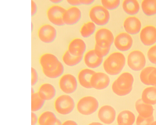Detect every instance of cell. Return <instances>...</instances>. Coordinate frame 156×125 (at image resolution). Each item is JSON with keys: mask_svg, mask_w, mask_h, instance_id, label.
<instances>
[{"mask_svg": "<svg viewBox=\"0 0 156 125\" xmlns=\"http://www.w3.org/2000/svg\"><path fill=\"white\" fill-rule=\"evenodd\" d=\"M39 61L44 74L49 79H58L62 77L64 72L63 64L53 54L46 53L43 54Z\"/></svg>", "mask_w": 156, "mask_h": 125, "instance_id": "1", "label": "cell"}, {"mask_svg": "<svg viewBox=\"0 0 156 125\" xmlns=\"http://www.w3.org/2000/svg\"><path fill=\"white\" fill-rule=\"evenodd\" d=\"M126 59L124 55L119 52H115L110 54L104 61V70L112 76L118 75L121 73L125 67Z\"/></svg>", "mask_w": 156, "mask_h": 125, "instance_id": "2", "label": "cell"}, {"mask_svg": "<svg viewBox=\"0 0 156 125\" xmlns=\"http://www.w3.org/2000/svg\"><path fill=\"white\" fill-rule=\"evenodd\" d=\"M134 81V77L131 73H123L113 83L112 90L119 96L126 95L131 92Z\"/></svg>", "mask_w": 156, "mask_h": 125, "instance_id": "3", "label": "cell"}, {"mask_svg": "<svg viewBox=\"0 0 156 125\" xmlns=\"http://www.w3.org/2000/svg\"><path fill=\"white\" fill-rule=\"evenodd\" d=\"M89 16L92 22L97 26H106L110 20L109 11L102 5H96L92 7L89 12Z\"/></svg>", "mask_w": 156, "mask_h": 125, "instance_id": "4", "label": "cell"}, {"mask_svg": "<svg viewBox=\"0 0 156 125\" xmlns=\"http://www.w3.org/2000/svg\"><path fill=\"white\" fill-rule=\"evenodd\" d=\"M55 108L58 114L67 115L74 109L75 104L74 99L68 95H64L58 97L55 102Z\"/></svg>", "mask_w": 156, "mask_h": 125, "instance_id": "5", "label": "cell"}, {"mask_svg": "<svg viewBox=\"0 0 156 125\" xmlns=\"http://www.w3.org/2000/svg\"><path fill=\"white\" fill-rule=\"evenodd\" d=\"M99 103L97 99L91 96L81 98L77 105V109L81 114L85 116L92 115L98 109Z\"/></svg>", "mask_w": 156, "mask_h": 125, "instance_id": "6", "label": "cell"}, {"mask_svg": "<svg viewBox=\"0 0 156 125\" xmlns=\"http://www.w3.org/2000/svg\"><path fill=\"white\" fill-rule=\"evenodd\" d=\"M127 64L129 67L132 70L138 71L145 67L146 61L145 55L138 50H135L128 55Z\"/></svg>", "mask_w": 156, "mask_h": 125, "instance_id": "7", "label": "cell"}, {"mask_svg": "<svg viewBox=\"0 0 156 125\" xmlns=\"http://www.w3.org/2000/svg\"><path fill=\"white\" fill-rule=\"evenodd\" d=\"M66 10L63 7L57 5L50 6L46 12L48 21L55 26H64L66 25L63 22V17Z\"/></svg>", "mask_w": 156, "mask_h": 125, "instance_id": "8", "label": "cell"}, {"mask_svg": "<svg viewBox=\"0 0 156 125\" xmlns=\"http://www.w3.org/2000/svg\"><path fill=\"white\" fill-rule=\"evenodd\" d=\"M56 29L50 24H45L39 29L37 32L38 38L42 42L46 44L53 43L57 36Z\"/></svg>", "mask_w": 156, "mask_h": 125, "instance_id": "9", "label": "cell"}, {"mask_svg": "<svg viewBox=\"0 0 156 125\" xmlns=\"http://www.w3.org/2000/svg\"><path fill=\"white\" fill-rule=\"evenodd\" d=\"M59 85L61 91L67 94L75 93L78 87V83L76 78L70 74L63 75L59 80Z\"/></svg>", "mask_w": 156, "mask_h": 125, "instance_id": "10", "label": "cell"}, {"mask_svg": "<svg viewBox=\"0 0 156 125\" xmlns=\"http://www.w3.org/2000/svg\"><path fill=\"white\" fill-rule=\"evenodd\" d=\"M133 39L129 34L122 32L117 35L115 38L114 44L119 51L125 52L132 48L133 44Z\"/></svg>", "mask_w": 156, "mask_h": 125, "instance_id": "11", "label": "cell"}, {"mask_svg": "<svg viewBox=\"0 0 156 125\" xmlns=\"http://www.w3.org/2000/svg\"><path fill=\"white\" fill-rule=\"evenodd\" d=\"M96 44L100 45L111 47L114 43V37L109 30L102 28L98 30L95 36Z\"/></svg>", "mask_w": 156, "mask_h": 125, "instance_id": "12", "label": "cell"}, {"mask_svg": "<svg viewBox=\"0 0 156 125\" xmlns=\"http://www.w3.org/2000/svg\"><path fill=\"white\" fill-rule=\"evenodd\" d=\"M82 16V12L80 9L72 7L65 12L63 17V21L65 25L73 26L80 22Z\"/></svg>", "mask_w": 156, "mask_h": 125, "instance_id": "13", "label": "cell"}, {"mask_svg": "<svg viewBox=\"0 0 156 125\" xmlns=\"http://www.w3.org/2000/svg\"><path fill=\"white\" fill-rule=\"evenodd\" d=\"M110 82V78L106 74L96 72L91 79L90 84L93 88L101 90L106 89L109 86Z\"/></svg>", "mask_w": 156, "mask_h": 125, "instance_id": "14", "label": "cell"}, {"mask_svg": "<svg viewBox=\"0 0 156 125\" xmlns=\"http://www.w3.org/2000/svg\"><path fill=\"white\" fill-rule=\"evenodd\" d=\"M140 39L145 46H150L156 43V28L152 26L143 28L140 34Z\"/></svg>", "mask_w": 156, "mask_h": 125, "instance_id": "15", "label": "cell"}, {"mask_svg": "<svg viewBox=\"0 0 156 125\" xmlns=\"http://www.w3.org/2000/svg\"><path fill=\"white\" fill-rule=\"evenodd\" d=\"M116 112L112 106L105 105L102 106L99 109L98 113L99 119L104 123L110 124L115 121Z\"/></svg>", "mask_w": 156, "mask_h": 125, "instance_id": "16", "label": "cell"}, {"mask_svg": "<svg viewBox=\"0 0 156 125\" xmlns=\"http://www.w3.org/2000/svg\"><path fill=\"white\" fill-rule=\"evenodd\" d=\"M85 63L88 68L95 69L102 65L103 58L100 56L95 51L92 49L85 54L84 57Z\"/></svg>", "mask_w": 156, "mask_h": 125, "instance_id": "17", "label": "cell"}, {"mask_svg": "<svg viewBox=\"0 0 156 125\" xmlns=\"http://www.w3.org/2000/svg\"><path fill=\"white\" fill-rule=\"evenodd\" d=\"M141 26L140 20L135 17L127 18L123 23L125 30L129 35H135L138 34L140 31Z\"/></svg>", "mask_w": 156, "mask_h": 125, "instance_id": "18", "label": "cell"}, {"mask_svg": "<svg viewBox=\"0 0 156 125\" xmlns=\"http://www.w3.org/2000/svg\"><path fill=\"white\" fill-rule=\"evenodd\" d=\"M87 45L85 42L80 38H76L69 43L68 51L71 54L75 56H83L86 52Z\"/></svg>", "mask_w": 156, "mask_h": 125, "instance_id": "19", "label": "cell"}, {"mask_svg": "<svg viewBox=\"0 0 156 125\" xmlns=\"http://www.w3.org/2000/svg\"><path fill=\"white\" fill-rule=\"evenodd\" d=\"M38 93L39 95L46 101H50L56 97L57 90L53 84L45 83L39 88Z\"/></svg>", "mask_w": 156, "mask_h": 125, "instance_id": "20", "label": "cell"}, {"mask_svg": "<svg viewBox=\"0 0 156 125\" xmlns=\"http://www.w3.org/2000/svg\"><path fill=\"white\" fill-rule=\"evenodd\" d=\"M95 73L94 71L88 69L81 70L78 75V79L81 85L86 89L93 88L90 84V80Z\"/></svg>", "mask_w": 156, "mask_h": 125, "instance_id": "21", "label": "cell"}, {"mask_svg": "<svg viewBox=\"0 0 156 125\" xmlns=\"http://www.w3.org/2000/svg\"><path fill=\"white\" fill-rule=\"evenodd\" d=\"M136 109L139 115L145 118L153 116L154 109L152 105L143 102L141 99L137 100L135 104Z\"/></svg>", "mask_w": 156, "mask_h": 125, "instance_id": "22", "label": "cell"}, {"mask_svg": "<svg viewBox=\"0 0 156 125\" xmlns=\"http://www.w3.org/2000/svg\"><path fill=\"white\" fill-rule=\"evenodd\" d=\"M122 7L125 13L130 16L137 14L140 10L139 4L136 0H125L122 3Z\"/></svg>", "mask_w": 156, "mask_h": 125, "instance_id": "23", "label": "cell"}, {"mask_svg": "<svg viewBox=\"0 0 156 125\" xmlns=\"http://www.w3.org/2000/svg\"><path fill=\"white\" fill-rule=\"evenodd\" d=\"M135 120L134 114L128 110L121 112L117 117V122L119 125H133Z\"/></svg>", "mask_w": 156, "mask_h": 125, "instance_id": "24", "label": "cell"}, {"mask_svg": "<svg viewBox=\"0 0 156 125\" xmlns=\"http://www.w3.org/2000/svg\"><path fill=\"white\" fill-rule=\"evenodd\" d=\"M141 99L146 104L151 105L156 104V87L147 88L143 91Z\"/></svg>", "mask_w": 156, "mask_h": 125, "instance_id": "25", "label": "cell"}, {"mask_svg": "<svg viewBox=\"0 0 156 125\" xmlns=\"http://www.w3.org/2000/svg\"><path fill=\"white\" fill-rule=\"evenodd\" d=\"M58 118L54 112L47 111L43 112L39 117L40 125H54Z\"/></svg>", "mask_w": 156, "mask_h": 125, "instance_id": "26", "label": "cell"}, {"mask_svg": "<svg viewBox=\"0 0 156 125\" xmlns=\"http://www.w3.org/2000/svg\"><path fill=\"white\" fill-rule=\"evenodd\" d=\"M141 9L147 16H152L156 15V0H144L141 3Z\"/></svg>", "mask_w": 156, "mask_h": 125, "instance_id": "27", "label": "cell"}, {"mask_svg": "<svg viewBox=\"0 0 156 125\" xmlns=\"http://www.w3.org/2000/svg\"><path fill=\"white\" fill-rule=\"evenodd\" d=\"M83 56H75L69 52L68 50L64 53L62 60L65 65L68 66L73 67L79 64L82 61Z\"/></svg>", "mask_w": 156, "mask_h": 125, "instance_id": "28", "label": "cell"}, {"mask_svg": "<svg viewBox=\"0 0 156 125\" xmlns=\"http://www.w3.org/2000/svg\"><path fill=\"white\" fill-rule=\"evenodd\" d=\"M46 101L39 95L38 92L31 95V111L37 112L42 109Z\"/></svg>", "mask_w": 156, "mask_h": 125, "instance_id": "29", "label": "cell"}, {"mask_svg": "<svg viewBox=\"0 0 156 125\" xmlns=\"http://www.w3.org/2000/svg\"><path fill=\"white\" fill-rule=\"evenodd\" d=\"M96 30V25L92 22L85 23L82 27L80 32L84 38H88L93 35Z\"/></svg>", "mask_w": 156, "mask_h": 125, "instance_id": "30", "label": "cell"}, {"mask_svg": "<svg viewBox=\"0 0 156 125\" xmlns=\"http://www.w3.org/2000/svg\"><path fill=\"white\" fill-rule=\"evenodd\" d=\"M102 6L108 11H114L118 9L121 4L120 1L114 0H102L101 1Z\"/></svg>", "mask_w": 156, "mask_h": 125, "instance_id": "31", "label": "cell"}, {"mask_svg": "<svg viewBox=\"0 0 156 125\" xmlns=\"http://www.w3.org/2000/svg\"><path fill=\"white\" fill-rule=\"evenodd\" d=\"M155 68L153 67H148L142 70L140 74L141 82L144 84L149 85L148 77L151 72Z\"/></svg>", "mask_w": 156, "mask_h": 125, "instance_id": "32", "label": "cell"}, {"mask_svg": "<svg viewBox=\"0 0 156 125\" xmlns=\"http://www.w3.org/2000/svg\"><path fill=\"white\" fill-rule=\"evenodd\" d=\"M111 47L109 46H101L96 44L94 49L100 56L103 58L108 55Z\"/></svg>", "mask_w": 156, "mask_h": 125, "instance_id": "33", "label": "cell"}, {"mask_svg": "<svg viewBox=\"0 0 156 125\" xmlns=\"http://www.w3.org/2000/svg\"><path fill=\"white\" fill-rule=\"evenodd\" d=\"M154 121L153 116L148 118H145L139 115L136 121V125H151Z\"/></svg>", "mask_w": 156, "mask_h": 125, "instance_id": "34", "label": "cell"}, {"mask_svg": "<svg viewBox=\"0 0 156 125\" xmlns=\"http://www.w3.org/2000/svg\"><path fill=\"white\" fill-rule=\"evenodd\" d=\"M147 57L151 63L156 65V45L149 49L147 52Z\"/></svg>", "mask_w": 156, "mask_h": 125, "instance_id": "35", "label": "cell"}, {"mask_svg": "<svg viewBox=\"0 0 156 125\" xmlns=\"http://www.w3.org/2000/svg\"><path fill=\"white\" fill-rule=\"evenodd\" d=\"M39 80V75L37 70L31 67V86L33 87L37 83Z\"/></svg>", "mask_w": 156, "mask_h": 125, "instance_id": "36", "label": "cell"}, {"mask_svg": "<svg viewBox=\"0 0 156 125\" xmlns=\"http://www.w3.org/2000/svg\"><path fill=\"white\" fill-rule=\"evenodd\" d=\"M149 85L156 87V68L151 72L148 77Z\"/></svg>", "mask_w": 156, "mask_h": 125, "instance_id": "37", "label": "cell"}, {"mask_svg": "<svg viewBox=\"0 0 156 125\" xmlns=\"http://www.w3.org/2000/svg\"><path fill=\"white\" fill-rule=\"evenodd\" d=\"M38 7L37 4L33 1H31V17L34 16L37 14Z\"/></svg>", "mask_w": 156, "mask_h": 125, "instance_id": "38", "label": "cell"}, {"mask_svg": "<svg viewBox=\"0 0 156 125\" xmlns=\"http://www.w3.org/2000/svg\"><path fill=\"white\" fill-rule=\"evenodd\" d=\"M39 118L35 112H31V125H36L38 123Z\"/></svg>", "mask_w": 156, "mask_h": 125, "instance_id": "39", "label": "cell"}, {"mask_svg": "<svg viewBox=\"0 0 156 125\" xmlns=\"http://www.w3.org/2000/svg\"><path fill=\"white\" fill-rule=\"evenodd\" d=\"M67 3L72 7H77L82 5V4L80 1H74V0H67Z\"/></svg>", "mask_w": 156, "mask_h": 125, "instance_id": "40", "label": "cell"}, {"mask_svg": "<svg viewBox=\"0 0 156 125\" xmlns=\"http://www.w3.org/2000/svg\"><path fill=\"white\" fill-rule=\"evenodd\" d=\"M80 1L82 5L86 6L91 5L94 4L95 2L94 0H80Z\"/></svg>", "mask_w": 156, "mask_h": 125, "instance_id": "41", "label": "cell"}, {"mask_svg": "<svg viewBox=\"0 0 156 125\" xmlns=\"http://www.w3.org/2000/svg\"><path fill=\"white\" fill-rule=\"evenodd\" d=\"M62 125H79L75 121L72 120H68L64 122Z\"/></svg>", "mask_w": 156, "mask_h": 125, "instance_id": "42", "label": "cell"}, {"mask_svg": "<svg viewBox=\"0 0 156 125\" xmlns=\"http://www.w3.org/2000/svg\"><path fill=\"white\" fill-rule=\"evenodd\" d=\"M49 1L55 5H57L63 2V0H50Z\"/></svg>", "mask_w": 156, "mask_h": 125, "instance_id": "43", "label": "cell"}, {"mask_svg": "<svg viewBox=\"0 0 156 125\" xmlns=\"http://www.w3.org/2000/svg\"><path fill=\"white\" fill-rule=\"evenodd\" d=\"M62 123L61 121L58 118L56 123L54 125H62Z\"/></svg>", "mask_w": 156, "mask_h": 125, "instance_id": "44", "label": "cell"}, {"mask_svg": "<svg viewBox=\"0 0 156 125\" xmlns=\"http://www.w3.org/2000/svg\"><path fill=\"white\" fill-rule=\"evenodd\" d=\"M88 125H103L102 123L99 122H93L90 123Z\"/></svg>", "mask_w": 156, "mask_h": 125, "instance_id": "45", "label": "cell"}, {"mask_svg": "<svg viewBox=\"0 0 156 125\" xmlns=\"http://www.w3.org/2000/svg\"><path fill=\"white\" fill-rule=\"evenodd\" d=\"M34 24L32 22H31V32L32 33L34 30Z\"/></svg>", "mask_w": 156, "mask_h": 125, "instance_id": "46", "label": "cell"}, {"mask_svg": "<svg viewBox=\"0 0 156 125\" xmlns=\"http://www.w3.org/2000/svg\"><path fill=\"white\" fill-rule=\"evenodd\" d=\"M34 89L33 87L31 88V95L34 94L35 93Z\"/></svg>", "mask_w": 156, "mask_h": 125, "instance_id": "47", "label": "cell"}, {"mask_svg": "<svg viewBox=\"0 0 156 125\" xmlns=\"http://www.w3.org/2000/svg\"><path fill=\"white\" fill-rule=\"evenodd\" d=\"M151 125H156V121H154L152 123Z\"/></svg>", "mask_w": 156, "mask_h": 125, "instance_id": "48", "label": "cell"}, {"mask_svg": "<svg viewBox=\"0 0 156 125\" xmlns=\"http://www.w3.org/2000/svg\"></svg>", "mask_w": 156, "mask_h": 125, "instance_id": "49", "label": "cell"}]
</instances>
